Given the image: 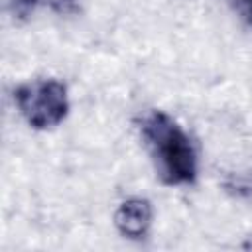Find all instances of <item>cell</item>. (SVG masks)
I'll return each mask as SVG.
<instances>
[{
  "mask_svg": "<svg viewBox=\"0 0 252 252\" xmlns=\"http://www.w3.org/2000/svg\"><path fill=\"white\" fill-rule=\"evenodd\" d=\"M140 128L159 177L167 185L193 183L197 177V156L183 128L161 110L148 112Z\"/></svg>",
  "mask_w": 252,
  "mask_h": 252,
  "instance_id": "1",
  "label": "cell"
},
{
  "mask_svg": "<svg viewBox=\"0 0 252 252\" xmlns=\"http://www.w3.org/2000/svg\"><path fill=\"white\" fill-rule=\"evenodd\" d=\"M45 6H49L55 14H61V16H73L81 10V4L79 0H41Z\"/></svg>",
  "mask_w": 252,
  "mask_h": 252,
  "instance_id": "5",
  "label": "cell"
},
{
  "mask_svg": "<svg viewBox=\"0 0 252 252\" xmlns=\"http://www.w3.org/2000/svg\"><path fill=\"white\" fill-rule=\"evenodd\" d=\"M39 2L41 0H2L6 14L12 16V20H18V22L28 20Z\"/></svg>",
  "mask_w": 252,
  "mask_h": 252,
  "instance_id": "4",
  "label": "cell"
},
{
  "mask_svg": "<svg viewBox=\"0 0 252 252\" xmlns=\"http://www.w3.org/2000/svg\"><path fill=\"white\" fill-rule=\"evenodd\" d=\"M114 224L120 234L140 240L148 234L152 224V205L146 199L134 197L124 201L114 213Z\"/></svg>",
  "mask_w": 252,
  "mask_h": 252,
  "instance_id": "3",
  "label": "cell"
},
{
  "mask_svg": "<svg viewBox=\"0 0 252 252\" xmlns=\"http://www.w3.org/2000/svg\"><path fill=\"white\" fill-rule=\"evenodd\" d=\"M230 8L248 24L252 26V0H226Z\"/></svg>",
  "mask_w": 252,
  "mask_h": 252,
  "instance_id": "6",
  "label": "cell"
},
{
  "mask_svg": "<svg viewBox=\"0 0 252 252\" xmlns=\"http://www.w3.org/2000/svg\"><path fill=\"white\" fill-rule=\"evenodd\" d=\"M14 100L26 122L37 130L57 126L69 110L67 89L55 79H41L20 85L14 91Z\"/></svg>",
  "mask_w": 252,
  "mask_h": 252,
  "instance_id": "2",
  "label": "cell"
}]
</instances>
